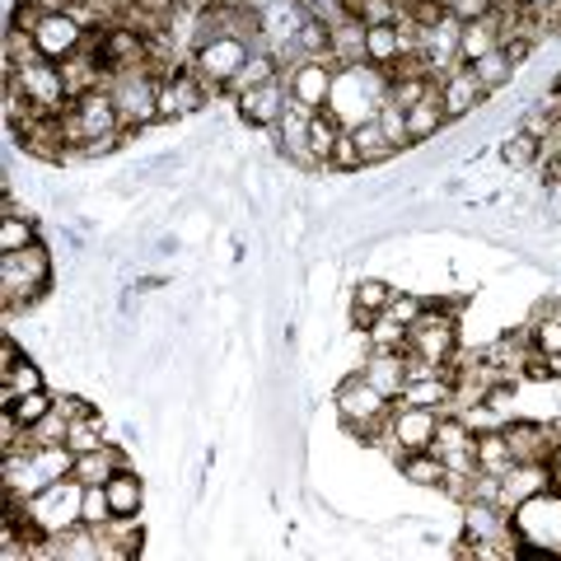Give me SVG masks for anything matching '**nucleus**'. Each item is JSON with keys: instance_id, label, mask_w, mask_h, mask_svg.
<instances>
[{"instance_id": "12", "label": "nucleus", "mask_w": 561, "mask_h": 561, "mask_svg": "<svg viewBox=\"0 0 561 561\" xmlns=\"http://www.w3.org/2000/svg\"><path fill=\"white\" fill-rule=\"evenodd\" d=\"M286 103H290V90H286V80L276 76V80H267V84H257V90L234 94V113H239L243 127L262 131V127H276L280 113H286Z\"/></svg>"}, {"instance_id": "32", "label": "nucleus", "mask_w": 561, "mask_h": 561, "mask_svg": "<svg viewBox=\"0 0 561 561\" xmlns=\"http://www.w3.org/2000/svg\"><path fill=\"white\" fill-rule=\"evenodd\" d=\"M351 140H356V150L365 154V164H389V160H398V150L383 140V131H379V122L370 117V122H360V127H351Z\"/></svg>"}, {"instance_id": "24", "label": "nucleus", "mask_w": 561, "mask_h": 561, "mask_svg": "<svg viewBox=\"0 0 561 561\" xmlns=\"http://www.w3.org/2000/svg\"><path fill=\"white\" fill-rule=\"evenodd\" d=\"M108 440H113V426H108V416H103V412L76 416V421H70V431H66V449L70 454H94Z\"/></svg>"}, {"instance_id": "9", "label": "nucleus", "mask_w": 561, "mask_h": 561, "mask_svg": "<svg viewBox=\"0 0 561 561\" xmlns=\"http://www.w3.org/2000/svg\"><path fill=\"white\" fill-rule=\"evenodd\" d=\"M33 43H38V51L47 61H66V57H76V51H84V43H90V24L76 20L70 10L43 14V24L33 28Z\"/></svg>"}, {"instance_id": "1", "label": "nucleus", "mask_w": 561, "mask_h": 561, "mask_svg": "<svg viewBox=\"0 0 561 561\" xmlns=\"http://www.w3.org/2000/svg\"><path fill=\"white\" fill-rule=\"evenodd\" d=\"M51 276H57V257L38 239L20 253H0V300H5V323H20L24 313L38 319V309L51 300Z\"/></svg>"}, {"instance_id": "28", "label": "nucleus", "mask_w": 561, "mask_h": 561, "mask_svg": "<svg viewBox=\"0 0 561 561\" xmlns=\"http://www.w3.org/2000/svg\"><path fill=\"white\" fill-rule=\"evenodd\" d=\"M375 122H379L383 140H389V146H393L398 154L416 150V146H412V131H408V108H402L398 99H383V103H379V113H375Z\"/></svg>"}, {"instance_id": "14", "label": "nucleus", "mask_w": 561, "mask_h": 561, "mask_svg": "<svg viewBox=\"0 0 561 561\" xmlns=\"http://www.w3.org/2000/svg\"><path fill=\"white\" fill-rule=\"evenodd\" d=\"M389 431H393V440L408 449V454L431 449L435 445V431H440V412H435V408H408V402H393Z\"/></svg>"}, {"instance_id": "18", "label": "nucleus", "mask_w": 561, "mask_h": 561, "mask_svg": "<svg viewBox=\"0 0 561 561\" xmlns=\"http://www.w3.org/2000/svg\"><path fill=\"white\" fill-rule=\"evenodd\" d=\"M505 38V24H501V10H491L482 14V20H468L463 33H459V61L472 66V61H482L486 51H496Z\"/></svg>"}, {"instance_id": "17", "label": "nucleus", "mask_w": 561, "mask_h": 561, "mask_svg": "<svg viewBox=\"0 0 561 561\" xmlns=\"http://www.w3.org/2000/svg\"><path fill=\"white\" fill-rule=\"evenodd\" d=\"M496 164L505 173H538L542 164V140L524 127H511L501 140H496Z\"/></svg>"}, {"instance_id": "25", "label": "nucleus", "mask_w": 561, "mask_h": 561, "mask_svg": "<svg viewBox=\"0 0 561 561\" xmlns=\"http://www.w3.org/2000/svg\"><path fill=\"white\" fill-rule=\"evenodd\" d=\"M472 76H478V80L486 84V94L496 99V94H505V90H511V84L519 80V66L511 61V51L496 47V51H486L482 61H472Z\"/></svg>"}, {"instance_id": "41", "label": "nucleus", "mask_w": 561, "mask_h": 561, "mask_svg": "<svg viewBox=\"0 0 561 561\" xmlns=\"http://www.w3.org/2000/svg\"><path fill=\"white\" fill-rule=\"evenodd\" d=\"M445 10H449L459 24H468V20H482V14L496 10V0H445Z\"/></svg>"}, {"instance_id": "30", "label": "nucleus", "mask_w": 561, "mask_h": 561, "mask_svg": "<svg viewBox=\"0 0 561 561\" xmlns=\"http://www.w3.org/2000/svg\"><path fill=\"white\" fill-rule=\"evenodd\" d=\"M342 131H346V127H337V117H328L323 108L313 113V122H309V154L319 160L323 173H328V160H332V150H337Z\"/></svg>"}, {"instance_id": "35", "label": "nucleus", "mask_w": 561, "mask_h": 561, "mask_svg": "<svg viewBox=\"0 0 561 561\" xmlns=\"http://www.w3.org/2000/svg\"><path fill=\"white\" fill-rule=\"evenodd\" d=\"M463 421V426L472 431V435H486V431H505V421H511V412H501L491 398H482V402H468L463 412H454Z\"/></svg>"}, {"instance_id": "31", "label": "nucleus", "mask_w": 561, "mask_h": 561, "mask_svg": "<svg viewBox=\"0 0 561 561\" xmlns=\"http://www.w3.org/2000/svg\"><path fill=\"white\" fill-rule=\"evenodd\" d=\"M280 76V61L272 57V51H253L249 61H243V70L230 80V99L234 94H243V90H257V84H267V80H276Z\"/></svg>"}, {"instance_id": "26", "label": "nucleus", "mask_w": 561, "mask_h": 561, "mask_svg": "<svg viewBox=\"0 0 561 561\" xmlns=\"http://www.w3.org/2000/svg\"><path fill=\"white\" fill-rule=\"evenodd\" d=\"M365 61V24L356 14L332 24V66H356Z\"/></svg>"}, {"instance_id": "13", "label": "nucleus", "mask_w": 561, "mask_h": 561, "mask_svg": "<svg viewBox=\"0 0 561 561\" xmlns=\"http://www.w3.org/2000/svg\"><path fill=\"white\" fill-rule=\"evenodd\" d=\"M356 370L375 383V389L389 398V402H398L402 398V389H408V379H412V360H408V346L402 351H365V360L356 365Z\"/></svg>"}, {"instance_id": "6", "label": "nucleus", "mask_w": 561, "mask_h": 561, "mask_svg": "<svg viewBox=\"0 0 561 561\" xmlns=\"http://www.w3.org/2000/svg\"><path fill=\"white\" fill-rule=\"evenodd\" d=\"M80 501H84V482H76V472L61 482L43 486L38 496H28V519L38 534H61L80 524Z\"/></svg>"}, {"instance_id": "5", "label": "nucleus", "mask_w": 561, "mask_h": 561, "mask_svg": "<svg viewBox=\"0 0 561 561\" xmlns=\"http://www.w3.org/2000/svg\"><path fill=\"white\" fill-rule=\"evenodd\" d=\"M61 127H66V140H70V146H84V140H94V136L127 131V127H122V113H117V103H113V90H108V84H99V90L80 94V99H70L66 108H61Z\"/></svg>"}, {"instance_id": "23", "label": "nucleus", "mask_w": 561, "mask_h": 561, "mask_svg": "<svg viewBox=\"0 0 561 561\" xmlns=\"http://www.w3.org/2000/svg\"><path fill=\"white\" fill-rule=\"evenodd\" d=\"M398 472H402V482H412L421 491H440L449 468H445V459L435 449H416V454H408V459L398 463Z\"/></svg>"}, {"instance_id": "15", "label": "nucleus", "mask_w": 561, "mask_h": 561, "mask_svg": "<svg viewBox=\"0 0 561 561\" xmlns=\"http://www.w3.org/2000/svg\"><path fill=\"white\" fill-rule=\"evenodd\" d=\"M431 449L440 454L449 472H478V435H472L459 416H440V431H435Z\"/></svg>"}, {"instance_id": "10", "label": "nucleus", "mask_w": 561, "mask_h": 561, "mask_svg": "<svg viewBox=\"0 0 561 561\" xmlns=\"http://www.w3.org/2000/svg\"><path fill=\"white\" fill-rule=\"evenodd\" d=\"M440 103H445L449 122H472L491 103V94H486V84L472 76V66H454L440 80Z\"/></svg>"}, {"instance_id": "8", "label": "nucleus", "mask_w": 561, "mask_h": 561, "mask_svg": "<svg viewBox=\"0 0 561 561\" xmlns=\"http://www.w3.org/2000/svg\"><path fill=\"white\" fill-rule=\"evenodd\" d=\"M249 57H253V47L243 38H230V33H216V38H206V43L192 47V66H197L220 94H230V80L239 76Z\"/></svg>"}, {"instance_id": "42", "label": "nucleus", "mask_w": 561, "mask_h": 561, "mask_svg": "<svg viewBox=\"0 0 561 561\" xmlns=\"http://www.w3.org/2000/svg\"><path fill=\"white\" fill-rule=\"evenodd\" d=\"M542 206L561 220V179H542Z\"/></svg>"}, {"instance_id": "2", "label": "nucleus", "mask_w": 561, "mask_h": 561, "mask_svg": "<svg viewBox=\"0 0 561 561\" xmlns=\"http://www.w3.org/2000/svg\"><path fill=\"white\" fill-rule=\"evenodd\" d=\"M389 99V70L375 61H356V66H337V80H332L328 94V117H337V127H360L379 113V103Z\"/></svg>"}, {"instance_id": "7", "label": "nucleus", "mask_w": 561, "mask_h": 561, "mask_svg": "<svg viewBox=\"0 0 561 561\" xmlns=\"http://www.w3.org/2000/svg\"><path fill=\"white\" fill-rule=\"evenodd\" d=\"M5 90L24 94L33 108H47V113H61L66 108V84H61V66L47 61V57H33L24 66H5Z\"/></svg>"}, {"instance_id": "38", "label": "nucleus", "mask_w": 561, "mask_h": 561, "mask_svg": "<svg viewBox=\"0 0 561 561\" xmlns=\"http://www.w3.org/2000/svg\"><path fill=\"white\" fill-rule=\"evenodd\" d=\"M365 342H370L375 351H402L408 346V328H402L398 319H389V313H379L375 328L365 332Z\"/></svg>"}, {"instance_id": "37", "label": "nucleus", "mask_w": 561, "mask_h": 561, "mask_svg": "<svg viewBox=\"0 0 561 561\" xmlns=\"http://www.w3.org/2000/svg\"><path fill=\"white\" fill-rule=\"evenodd\" d=\"M383 313H389V319H398L402 328H412V323L421 319V313H426V295H421V290H408V286H398V290H393V300H389V309H383Z\"/></svg>"}, {"instance_id": "4", "label": "nucleus", "mask_w": 561, "mask_h": 561, "mask_svg": "<svg viewBox=\"0 0 561 561\" xmlns=\"http://www.w3.org/2000/svg\"><path fill=\"white\" fill-rule=\"evenodd\" d=\"M160 70L154 66H131V70H113L108 76V90L113 103L122 113V127L127 131H150V127H164L160 122Z\"/></svg>"}, {"instance_id": "22", "label": "nucleus", "mask_w": 561, "mask_h": 561, "mask_svg": "<svg viewBox=\"0 0 561 561\" xmlns=\"http://www.w3.org/2000/svg\"><path fill=\"white\" fill-rule=\"evenodd\" d=\"M449 127V117H445V103H440V84L408 108V131H412V146H426V140H435Z\"/></svg>"}, {"instance_id": "16", "label": "nucleus", "mask_w": 561, "mask_h": 561, "mask_svg": "<svg viewBox=\"0 0 561 561\" xmlns=\"http://www.w3.org/2000/svg\"><path fill=\"white\" fill-rule=\"evenodd\" d=\"M557 478H552V463H515L511 472L501 478V505L505 511H515V505L542 496V491H552Z\"/></svg>"}, {"instance_id": "34", "label": "nucleus", "mask_w": 561, "mask_h": 561, "mask_svg": "<svg viewBox=\"0 0 561 561\" xmlns=\"http://www.w3.org/2000/svg\"><path fill=\"white\" fill-rule=\"evenodd\" d=\"M393 290H398V286H393L389 276H360L356 286H351V305L383 313V309H389V300H393Z\"/></svg>"}, {"instance_id": "43", "label": "nucleus", "mask_w": 561, "mask_h": 561, "mask_svg": "<svg viewBox=\"0 0 561 561\" xmlns=\"http://www.w3.org/2000/svg\"><path fill=\"white\" fill-rule=\"evenodd\" d=\"M552 478H557V491H561V445H557V454H552Z\"/></svg>"}, {"instance_id": "20", "label": "nucleus", "mask_w": 561, "mask_h": 561, "mask_svg": "<svg viewBox=\"0 0 561 561\" xmlns=\"http://www.w3.org/2000/svg\"><path fill=\"white\" fill-rule=\"evenodd\" d=\"M108 501H113V519L122 515H146V501H150V486H146V478L127 463V468H117L113 472V482H108Z\"/></svg>"}, {"instance_id": "27", "label": "nucleus", "mask_w": 561, "mask_h": 561, "mask_svg": "<svg viewBox=\"0 0 561 561\" xmlns=\"http://www.w3.org/2000/svg\"><path fill=\"white\" fill-rule=\"evenodd\" d=\"M0 408H5L14 421H24V426H38V421L57 408V389H33V393H14V398H0Z\"/></svg>"}, {"instance_id": "19", "label": "nucleus", "mask_w": 561, "mask_h": 561, "mask_svg": "<svg viewBox=\"0 0 561 561\" xmlns=\"http://www.w3.org/2000/svg\"><path fill=\"white\" fill-rule=\"evenodd\" d=\"M127 463H131L127 449H122L117 440H108V445L94 449V454H76V482H84V486H108L113 472L127 468Z\"/></svg>"}, {"instance_id": "39", "label": "nucleus", "mask_w": 561, "mask_h": 561, "mask_svg": "<svg viewBox=\"0 0 561 561\" xmlns=\"http://www.w3.org/2000/svg\"><path fill=\"white\" fill-rule=\"evenodd\" d=\"M66 431H70V416L51 408L38 426H28V440H33V449L38 445H66Z\"/></svg>"}, {"instance_id": "11", "label": "nucleus", "mask_w": 561, "mask_h": 561, "mask_svg": "<svg viewBox=\"0 0 561 561\" xmlns=\"http://www.w3.org/2000/svg\"><path fill=\"white\" fill-rule=\"evenodd\" d=\"M280 80H286L295 103H305V108H328L337 66L332 61H295V66H280Z\"/></svg>"}, {"instance_id": "36", "label": "nucleus", "mask_w": 561, "mask_h": 561, "mask_svg": "<svg viewBox=\"0 0 561 561\" xmlns=\"http://www.w3.org/2000/svg\"><path fill=\"white\" fill-rule=\"evenodd\" d=\"M80 524H90V529H103V524H113V501H108V486H84V501H80Z\"/></svg>"}, {"instance_id": "3", "label": "nucleus", "mask_w": 561, "mask_h": 561, "mask_svg": "<svg viewBox=\"0 0 561 561\" xmlns=\"http://www.w3.org/2000/svg\"><path fill=\"white\" fill-rule=\"evenodd\" d=\"M332 408H337V426L351 435V440L370 445V435L389 426L393 402L383 398L360 370H351V375L337 379V389H332Z\"/></svg>"}, {"instance_id": "40", "label": "nucleus", "mask_w": 561, "mask_h": 561, "mask_svg": "<svg viewBox=\"0 0 561 561\" xmlns=\"http://www.w3.org/2000/svg\"><path fill=\"white\" fill-rule=\"evenodd\" d=\"M360 169H370V164H365V154L356 150V140H351V131H342L337 150H332V160H328V173H360Z\"/></svg>"}, {"instance_id": "29", "label": "nucleus", "mask_w": 561, "mask_h": 561, "mask_svg": "<svg viewBox=\"0 0 561 561\" xmlns=\"http://www.w3.org/2000/svg\"><path fill=\"white\" fill-rule=\"evenodd\" d=\"M478 468L482 472H496V478H505V472L515 468V449H511V440H505V431L478 435Z\"/></svg>"}, {"instance_id": "21", "label": "nucleus", "mask_w": 561, "mask_h": 561, "mask_svg": "<svg viewBox=\"0 0 561 561\" xmlns=\"http://www.w3.org/2000/svg\"><path fill=\"white\" fill-rule=\"evenodd\" d=\"M365 61H375V66H383V70L412 61V57H408V43H402V33H398V24H365Z\"/></svg>"}, {"instance_id": "33", "label": "nucleus", "mask_w": 561, "mask_h": 561, "mask_svg": "<svg viewBox=\"0 0 561 561\" xmlns=\"http://www.w3.org/2000/svg\"><path fill=\"white\" fill-rule=\"evenodd\" d=\"M43 220H28V216H0V253H20L28 243H38Z\"/></svg>"}]
</instances>
